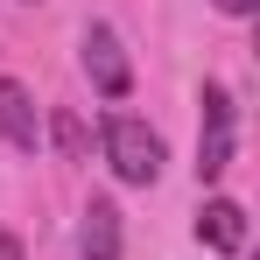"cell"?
Returning <instances> with one entry per match:
<instances>
[{"instance_id": "6da1fadb", "label": "cell", "mask_w": 260, "mask_h": 260, "mask_svg": "<svg viewBox=\"0 0 260 260\" xmlns=\"http://www.w3.org/2000/svg\"><path fill=\"white\" fill-rule=\"evenodd\" d=\"M106 162H113L120 183L148 190V183L162 176V134L148 127V120H134V113H113V120H106Z\"/></svg>"}, {"instance_id": "7a4b0ae2", "label": "cell", "mask_w": 260, "mask_h": 260, "mask_svg": "<svg viewBox=\"0 0 260 260\" xmlns=\"http://www.w3.org/2000/svg\"><path fill=\"white\" fill-rule=\"evenodd\" d=\"M232 169V91L204 85V127H197V183H218Z\"/></svg>"}, {"instance_id": "3957f363", "label": "cell", "mask_w": 260, "mask_h": 260, "mask_svg": "<svg viewBox=\"0 0 260 260\" xmlns=\"http://www.w3.org/2000/svg\"><path fill=\"white\" fill-rule=\"evenodd\" d=\"M85 78L106 91V99H127V91H134L127 49H120V36H113L106 21H91V28H85Z\"/></svg>"}, {"instance_id": "277c9868", "label": "cell", "mask_w": 260, "mask_h": 260, "mask_svg": "<svg viewBox=\"0 0 260 260\" xmlns=\"http://www.w3.org/2000/svg\"><path fill=\"white\" fill-rule=\"evenodd\" d=\"M0 141L14 148V155H36V141H43V120H36V99L21 78H0Z\"/></svg>"}, {"instance_id": "5b68a950", "label": "cell", "mask_w": 260, "mask_h": 260, "mask_svg": "<svg viewBox=\"0 0 260 260\" xmlns=\"http://www.w3.org/2000/svg\"><path fill=\"white\" fill-rule=\"evenodd\" d=\"M78 253L85 260H120V204L113 197H91L78 218Z\"/></svg>"}, {"instance_id": "8992f818", "label": "cell", "mask_w": 260, "mask_h": 260, "mask_svg": "<svg viewBox=\"0 0 260 260\" xmlns=\"http://www.w3.org/2000/svg\"><path fill=\"white\" fill-rule=\"evenodd\" d=\"M197 239H204L211 253H239V246H246V211H239L232 197H211V204L197 211Z\"/></svg>"}, {"instance_id": "52a82bcc", "label": "cell", "mask_w": 260, "mask_h": 260, "mask_svg": "<svg viewBox=\"0 0 260 260\" xmlns=\"http://www.w3.org/2000/svg\"><path fill=\"white\" fill-rule=\"evenodd\" d=\"M49 134H56V148L71 155V162H85V148H91V134H85V120L71 113V106H56V120H49Z\"/></svg>"}, {"instance_id": "ba28073f", "label": "cell", "mask_w": 260, "mask_h": 260, "mask_svg": "<svg viewBox=\"0 0 260 260\" xmlns=\"http://www.w3.org/2000/svg\"><path fill=\"white\" fill-rule=\"evenodd\" d=\"M218 14H232V21H246V14H260V0H218Z\"/></svg>"}, {"instance_id": "9c48e42d", "label": "cell", "mask_w": 260, "mask_h": 260, "mask_svg": "<svg viewBox=\"0 0 260 260\" xmlns=\"http://www.w3.org/2000/svg\"><path fill=\"white\" fill-rule=\"evenodd\" d=\"M0 260H21V239L14 232H0Z\"/></svg>"}]
</instances>
